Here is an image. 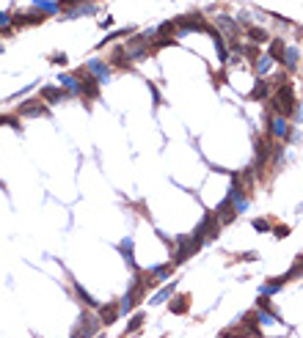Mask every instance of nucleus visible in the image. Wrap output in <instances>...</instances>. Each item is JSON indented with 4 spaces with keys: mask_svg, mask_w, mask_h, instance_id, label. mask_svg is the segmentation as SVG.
Masks as SVG:
<instances>
[{
    "mask_svg": "<svg viewBox=\"0 0 303 338\" xmlns=\"http://www.w3.org/2000/svg\"><path fill=\"white\" fill-rule=\"evenodd\" d=\"M295 88H292L290 80H281L279 85L273 88V96L268 99V107L273 116H284V119H290L292 113H295Z\"/></svg>",
    "mask_w": 303,
    "mask_h": 338,
    "instance_id": "obj_1",
    "label": "nucleus"
},
{
    "mask_svg": "<svg viewBox=\"0 0 303 338\" xmlns=\"http://www.w3.org/2000/svg\"><path fill=\"white\" fill-rule=\"evenodd\" d=\"M146 283H143V275L141 272H135V278H132V286L127 289V294L119 300V314L124 316V314H130L132 308H138V305L143 303V297H146Z\"/></svg>",
    "mask_w": 303,
    "mask_h": 338,
    "instance_id": "obj_2",
    "label": "nucleus"
},
{
    "mask_svg": "<svg viewBox=\"0 0 303 338\" xmlns=\"http://www.w3.org/2000/svg\"><path fill=\"white\" fill-rule=\"evenodd\" d=\"M202 245H204V239H199L196 234H191V237H179L177 239V250H174V256H171V264H174V267L185 264L193 253L202 250Z\"/></svg>",
    "mask_w": 303,
    "mask_h": 338,
    "instance_id": "obj_3",
    "label": "nucleus"
},
{
    "mask_svg": "<svg viewBox=\"0 0 303 338\" xmlns=\"http://www.w3.org/2000/svg\"><path fill=\"white\" fill-rule=\"evenodd\" d=\"M100 327H102L100 316L80 314L78 316V325H75V330H72V336H75V338H94L97 333H100Z\"/></svg>",
    "mask_w": 303,
    "mask_h": 338,
    "instance_id": "obj_4",
    "label": "nucleus"
},
{
    "mask_svg": "<svg viewBox=\"0 0 303 338\" xmlns=\"http://www.w3.org/2000/svg\"><path fill=\"white\" fill-rule=\"evenodd\" d=\"M281 80H284V74H279L276 80H265V77H259V80L254 83V91L248 94V99H251V102H268L270 96H273V88L281 83Z\"/></svg>",
    "mask_w": 303,
    "mask_h": 338,
    "instance_id": "obj_5",
    "label": "nucleus"
},
{
    "mask_svg": "<svg viewBox=\"0 0 303 338\" xmlns=\"http://www.w3.org/2000/svg\"><path fill=\"white\" fill-rule=\"evenodd\" d=\"M14 113L19 119H42V116H50V105H44L42 99H25Z\"/></svg>",
    "mask_w": 303,
    "mask_h": 338,
    "instance_id": "obj_6",
    "label": "nucleus"
},
{
    "mask_svg": "<svg viewBox=\"0 0 303 338\" xmlns=\"http://www.w3.org/2000/svg\"><path fill=\"white\" fill-rule=\"evenodd\" d=\"M110 69H113V66L107 64V61H102V58H91L89 64H86V71H89L100 85H105L107 80H110Z\"/></svg>",
    "mask_w": 303,
    "mask_h": 338,
    "instance_id": "obj_7",
    "label": "nucleus"
},
{
    "mask_svg": "<svg viewBox=\"0 0 303 338\" xmlns=\"http://www.w3.org/2000/svg\"><path fill=\"white\" fill-rule=\"evenodd\" d=\"M268 132H270V137H276V140H287V137L292 135V130H290V119H284V116H270V121H268Z\"/></svg>",
    "mask_w": 303,
    "mask_h": 338,
    "instance_id": "obj_8",
    "label": "nucleus"
},
{
    "mask_svg": "<svg viewBox=\"0 0 303 338\" xmlns=\"http://www.w3.org/2000/svg\"><path fill=\"white\" fill-rule=\"evenodd\" d=\"M47 19V14L42 11H28V14H11V28L19 30V28H30V25H42Z\"/></svg>",
    "mask_w": 303,
    "mask_h": 338,
    "instance_id": "obj_9",
    "label": "nucleus"
},
{
    "mask_svg": "<svg viewBox=\"0 0 303 338\" xmlns=\"http://www.w3.org/2000/svg\"><path fill=\"white\" fill-rule=\"evenodd\" d=\"M58 83L69 96H80V91H83V69L75 71V74H61Z\"/></svg>",
    "mask_w": 303,
    "mask_h": 338,
    "instance_id": "obj_10",
    "label": "nucleus"
},
{
    "mask_svg": "<svg viewBox=\"0 0 303 338\" xmlns=\"http://www.w3.org/2000/svg\"><path fill=\"white\" fill-rule=\"evenodd\" d=\"M215 25H218V33L220 36H229V39H237L240 36V22L234 17H229V14H218L215 17Z\"/></svg>",
    "mask_w": 303,
    "mask_h": 338,
    "instance_id": "obj_11",
    "label": "nucleus"
},
{
    "mask_svg": "<svg viewBox=\"0 0 303 338\" xmlns=\"http://www.w3.org/2000/svg\"><path fill=\"white\" fill-rule=\"evenodd\" d=\"M39 99H42L44 105H58L61 99H69V94H66L61 85H44V88L39 91Z\"/></svg>",
    "mask_w": 303,
    "mask_h": 338,
    "instance_id": "obj_12",
    "label": "nucleus"
},
{
    "mask_svg": "<svg viewBox=\"0 0 303 338\" xmlns=\"http://www.w3.org/2000/svg\"><path fill=\"white\" fill-rule=\"evenodd\" d=\"M91 14H97L94 3H80V6L64 8V11H61V19H80V17H91Z\"/></svg>",
    "mask_w": 303,
    "mask_h": 338,
    "instance_id": "obj_13",
    "label": "nucleus"
},
{
    "mask_svg": "<svg viewBox=\"0 0 303 338\" xmlns=\"http://www.w3.org/2000/svg\"><path fill=\"white\" fill-rule=\"evenodd\" d=\"M215 217H218V223L220 225H226V223H232L234 217H237V209L232 206V201H229V198H223V201L218 203V206H215Z\"/></svg>",
    "mask_w": 303,
    "mask_h": 338,
    "instance_id": "obj_14",
    "label": "nucleus"
},
{
    "mask_svg": "<svg viewBox=\"0 0 303 338\" xmlns=\"http://www.w3.org/2000/svg\"><path fill=\"white\" fill-rule=\"evenodd\" d=\"M80 96H83L86 102H94L97 96H100V83H97L86 69H83V91H80Z\"/></svg>",
    "mask_w": 303,
    "mask_h": 338,
    "instance_id": "obj_15",
    "label": "nucleus"
},
{
    "mask_svg": "<svg viewBox=\"0 0 303 338\" xmlns=\"http://www.w3.org/2000/svg\"><path fill=\"white\" fill-rule=\"evenodd\" d=\"M97 311H100V322H102V327H110L113 325V322H116V319H119V303H107V305H100V308H97Z\"/></svg>",
    "mask_w": 303,
    "mask_h": 338,
    "instance_id": "obj_16",
    "label": "nucleus"
},
{
    "mask_svg": "<svg viewBox=\"0 0 303 338\" xmlns=\"http://www.w3.org/2000/svg\"><path fill=\"white\" fill-rule=\"evenodd\" d=\"M168 311H171V314H177V316L188 314V311H191V294H177V297H171Z\"/></svg>",
    "mask_w": 303,
    "mask_h": 338,
    "instance_id": "obj_17",
    "label": "nucleus"
},
{
    "mask_svg": "<svg viewBox=\"0 0 303 338\" xmlns=\"http://www.w3.org/2000/svg\"><path fill=\"white\" fill-rule=\"evenodd\" d=\"M33 8H36V11H42V14H47V17L61 14V3H58V0H33Z\"/></svg>",
    "mask_w": 303,
    "mask_h": 338,
    "instance_id": "obj_18",
    "label": "nucleus"
},
{
    "mask_svg": "<svg viewBox=\"0 0 303 338\" xmlns=\"http://www.w3.org/2000/svg\"><path fill=\"white\" fill-rule=\"evenodd\" d=\"M298 61H301V50L298 47H287L284 50V58H281V66L287 71H295L298 69Z\"/></svg>",
    "mask_w": 303,
    "mask_h": 338,
    "instance_id": "obj_19",
    "label": "nucleus"
},
{
    "mask_svg": "<svg viewBox=\"0 0 303 338\" xmlns=\"http://www.w3.org/2000/svg\"><path fill=\"white\" fill-rule=\"evenodd\" d=\"M273 64H276V61L270 58L268 53H259V55L254 58V69H256V74H262V77H265V74L273 69Z\"/></svg>",
    "mask_w": 303,
    "mask_h": 338,
    "instance_id": "obj_20",
    "label": "nucleus"
},
{
    "mask_svg": "<svg viewBox=\"0 0 303 338\" xmlns=\"http://www.w3.org/2000/svg\"><path fill=\"white\" fill-rule=\"evenodd\" d=\"M174 291H177V280H171V283H166L160 291H157L155 297H152V305H160V303H166V300H171L174 297Z\"/></svg>",
    "mask_w": 303,
    "mask_h": 338,
    "instance_id": "obj_21",
    "label": "nucleus"
},
{
    "mask_svg": "<svg viewBox=\"0 0 303 338\" xmlns=\"http://www.w3.org/2000/svg\"><path fill=\"white\" fill-rule=\"evenodd\" d=\"M110 66H119V69H130V58H127L124 44L113 50V55H110Z\"/></svg>",
    "mask_w": 303,
    "mask_h": 338,
    "instance_id": "obj_22",
    "label": "nucleus"
},
{
    "mask_svg": "<svg viewBox=\"0 0 303 338\" xmlns=\"http://www.w3.org/2000/svg\"><path fill=\"white\" fill-rule=\"evenodd\" d=\"M245 33H248V39H251L254 44H268V42H270V33H268V30H262V28H256V25L245 28Z\"/></svg>",
    "mask_w": 303,
    "mask_h": 338,
    "instance_id": "obj_23",
    "label": "nucleus"
},
{
    "mask_svg": "<svg viewBox=\"0 0 303 338\" xmlns=\"http://www.w3.org/2000/svg\"><path fill=\"white\" fill-rule=\"evenodd\" d=\"M284 50H287L284 39H270V50H268V55L276 61V64H281V58H284Z\"/></svg>",
    "mask_w": 303,
    "mask_h": 338,
    "instance_id": "obj_24",
    "label": "nucleus"
},
{
    "mask_svg": "<svg viewBox=\"0 0 303 338\" xmlns=\"http://www.w3.org/2000/svg\"><path fill=\"white\" fill-rule=\"evenodd\" d=\"M157 36H160V39H174V36H177V22H174V19H168V22H163V25H157Z\"/></svg>",
    "mask_w": 303,
    "mask_h": 338,
    "instance_id": "obj_25",
    "label": "nucleus"
},
{
    "mask_svg": "<svg viewBox=\"0 0 303 338\" xmlns=\"http://www.w3.org/2000/svg\"><path fill=\"white\" fill-rule=\"evenodd\" d=\"M75 291H78L80 303H83L86 308H100V303H97L94 297H91V294H89V291H86V289H83V286H80V283H75Z\"/></svg>",
    "mask_w": 303,
    "mask_h": 338,
    "instance_id": "obj_26",
    "label": "nucleus"
},
{
    "mask_svg": "<svg viewBox=\"0 0 303 338\" xmlns=\"http://www.w3.org/2000/svg\"><path fill=\"white\" fill-rule=\"evenodd\" d=\"M143 322H146V314H143V311H138V314L130 319V325H127L124 336H130V333H138V330H141V325H143Z\"/></svg>",
    "mask_w": 303,
    "mask_h": 338,
    "instance_id": "obj_27",
    "label": "nucleus"
},
{
    "mask_svg": "<svg viewBox=\"0 0 303 338\" xmlns=\"http://www.w3.org/2000/svg\"><path fill=\"white\" fill-rule=\"evenodd\" d=\"M130 33H132V28H121V30H116V33H107V39H105V42H100V47H105V44L116 42V39H121V36H130Z\"/></svg>",
    "mask_w": 303,
    "mask_h": 338,
    "instance_id": "obj_28",
    "label": "nucleus"
},
{
    "mask_svg": "<svg viewBox=\"0 0 303 338\" xmlns=\"http://www.w3.org/2000/svg\"><path fill=\"white\" fill-rule=\"evenodd\" d=\"M0 127H11V130H19V116H0Z\"/></svg>",
    "mask_w": 303,
    "mask_h": 338,
    "instance_id": "obj_29",
    "label": "nucleus"
},
{
    "mask_svg": "<svg viewBox=\"0 0 303 338\" xmlns=\"http://www.w3.org/2000/svg\"><path fill=\"white\" fill-rule=\"evenodd\" d=\"M121 253H124V259H127V264H132V239L127 237V239H121Z\"/></svg>",
    "mask_w": 303,
    "mask_h": 338,
    "instance_id": "obj_30",
    "label": "nucleus"
},
{
    "mask_svg": "<svg viewBox=\"0 0 303 338\" xmlns=\"http://www.w3.org/2000/svg\"><path fill=\"white\" fill-rule=\"evenodd\" d=\"M251 225H254L256 231H262V234H265V231H270V223H268V220H265V217H256L254 223H251Z\"/></svg>",
    "mask_w": 303,
    "mask_h": 338,
    "instance_id": "obj_31",
    "label": "nucleus"
},
{
    "mask_svg": "<svg viewBox=\"0 0 303 338\" xmlns=\"http://www.w3.org/2000/svg\"><path fill=\"white\" fill-rule=\"evenodd\" d=\"M58 3H61V11H64V8L80 6V3H94V0H58Z\"/></svg>",
    "mask_w": 303,
    "mask_h": 338,
    "instance_id": "obj_32",
    "label": "nucleus"
},
{
    "mask_svg": "<svg viewBox=\"0 0 303 338\" xmlns=\"http://www.w3.org/2000/svg\"><path fill=\"white\" fill-rule=\"evenodd\" d=\"M50 61H53L55 66H66V64H69V58H66V53H55V55H50Z\"/></svg>",
    "mask_w": 303,
    "mask_h": 338,
    "instance_id": "obj_33",
    "label": "nucleus"
},
{
    "mask_svg": "<svg viewBox=\"0 0 303 338\" xmlns=\"http://www.w3.org/2000/svg\"><path fill=\"white\" fill-rule=\"evenodd\" d=\"M273 234H276V239H284L290 234V225H279V228H273Z\"/></svg>",
    "mask_w": 303,
    "mask_h": 338,
    "instance_id": "obj_34",
    "label": "nucleus"
},
{
    "mask_svg": "<svg viewBox=\"0 0 303 338\" xmlns=\"http://www.w3.org/2000/svg\"><path fill=\"white\" fill-rule=\"evenodd\" d=\"M234 19H237V22H243V25H248V28H251V14H248V11H240Z\"/></svg>",
    "mask_w": 303,
    "mask_h": 338,
    "instance_id": "obj_35",
    "label": "nucleus"
},
{
    "mask_svg": "<svg viewBox=\"0 0 303 338\" xmlns=\"http://www.w3.org/2000/svg\"><path fill=\"white\" fill-rule=\"evenodd\" d=\"M240 261H254L256 259V253H243V256H237Z\"/></svg>",
    "mask_w": 303,
    "mask_h": 338,
    "instance_id": "obj_36",
    "label": "nucleus"
},
{
    "mask_svg": "<svg viewBox=\"0 0 303 338\" xmlns=\"http://www.w3.org/2000/svg\"><path fill=\"white\" fill-rule=\"evenodd\" d=\"M113 25V17H107V19H100V28H110Z\"/></svg>",
    "mask_w": 303,
    "mask_h": 338,
    "instance_id": "obj_37",
    "label": "nucleus"
},
{
    "mask_svg": "<svg viewBox=\"0 0 303 338\" xmlns=\"http://www.w3.org/2000/svg\"><path fill=\"white\" fill-rule=\"evenodd\" d=\"M0 55H3V47H0Z\"/></svg>",
    "mask_w": 303,
    "mask_h": 338,
    "instance_id": "obj_38",
    "label": "nucleus"
},
{
    "mask_svg": "<svg viewBox=\"0 0 303 338\" xmlns=\"http://www.w3.org/2000/svg\"><path fill=\"white\" fill-rule=\"evenodd\" d=\"M298 259H301V261H303V256H298Z\"/></svg>",
    "mask_w": 303,
    "mask_h": 338,
    "instance_id": "obj_39",
    "label": "nucleus"
},
{
    "mask_svg": "<svg viewBox=\"0 0 303 338\" xmlns=\"http://www.w3.org/2000/svg\"><path fill=\"white\" fill-rule=\"evenodd\" d=\"M69 338H75V336H69Z\"/></svg>",
    "mask_w": 303,
    "mask_h": 338,
    "instance_id": "obj_40",
    "label": "nucleus"
}]
</instances>
